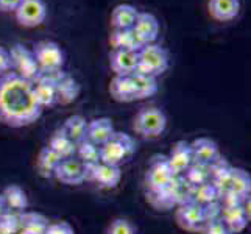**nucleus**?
I'll return each instance as SVG.
<instances>
[{
  "label": "nucleus",
  "mask_w": 251,
  "mask_h": 234,
  "mask_svg": "<svg viewBox=\"0 0 251 234\" xmlns=\"http://www.w3.org/2000/svg\"><path fill=\"white\" fill-rule=\"evenodd\" d=\"M203 208V215H204V220L206 222H212V220H219L220 215H222V203L217 202H212V203H207Z\"/></svg>",
  "instance_id": "4c0bfd02"
},
{
  "label": "nucleus",
  "mask_w": 251,
  "mask_h": 234,
  "mask_svg": "<svg viewBox=\"0 0 251 234\" xmlns=\"http://www.w3.org/2000/svg\"><path fill=\"white\" fill-rule=\"evenodd\" d=\"M129 77H131V83H133L136 100H144V99L153 97V95L156 94L158 89H159V84H158L156 78H154V77L139 74V72H134L133 75H129Z\"/></svg>",
  "instance_id": "393cba45"
},
{
  "label": "nucleus",
  "mask_w": 251,
  "mask_h": 234,
  "mask_svg": "<svg viewBox=\"0 0 251 234\" xmlns=\"http://www.w3.org/2000/svg\"><path fill=\"white\" fill-rule=\"evenodd\" d=\"M109 44L112 50H136L137 52L142 47L131 28H112L109 34Z\"/></svg>",
  "instance_id": "b1692460"
},
{
  "label": "nucleus",
  "mask_w": 251,
  "mask_h": 234,
  "mask_svg": "<svg viewBox=\"0 0 251 234\" xmlns=\"http://www.w3.org/2000/svg\"><path fill=\"white\" fill-rule=\"evenodd\" d=\"M190 149H192L194 162L203 164V166H209L220 156L219 145L211 137H197L190 142Z\"/></svg>",
  "instance_id": "a211bd4d"
},
{
  "label": "nucleus",
  "mask_w": 251,
  "mask_h": 234,
  "mask_svg": "<svg viewBox=\"0 0 251 234\" xmlns=\"http://www.w3.org/2000/svg\"><path fill=\"white\" fill-rule=\"evenodd\" d=\"M46 234H75L72 225L69 222H53V223H49L47 231Z\"/></svg>",
  "instance_id": "58836bf2"
},
{
  "label": "nucleus",
  "mask_w": 251,
  "mask_h": 234,
  "mask_svg": "<svg viewBox=\"0 0 251 234\" xmlns=\"http://www.w3.org/2000/svg\"><path fill=\"white\" fill-rule=\"evenodd\" d=\"M175 222L178 227L187 233H200L206 223L203 208L195 202H184L175 209Z\"/></svg>",
  "instance_id": "9d476101"
},
{
  "label": "nucleus",
  "mask_w": 251,
  "mask_h": 234,
  "mask_svg": "<svg viewBox=\"0 0 251 234\" xmlns=\"http://www.w3.org/2000/svg\"><path fill=\"white\" fill-rule=\"evenodd\" d=\"M220 220L225 223V227H226L232 234L242 233L247 228V225L250 222V203L247 206L245 200H244V202H242V205L226 206V208L222 206Z\"/></svg>",
  "instance_id": "4468645a"
},
{
  "label": "nucleus",
  "mask_w": 251,
  "mask_h": 234,
  "mask_svg": "<svg viewBox=\"0 0 251 234\" xmlns=\"http://www.w3.org/2000/svg\"><path fill=\"white\" fill-rule=\"evenodd\" d=\"M76 158L83 164H97L100 162V147L97 144L91 142L89 139H84L76 144Z\"/></svg>",
  "instance_id": "2f4dec72"
},
{
  "label": "nucleus",
  "mask_w": 251,
  "mask_h": 234,
  "mask_svg": "<svg viewBox=\"0 0 251 234\" xmlns=\"http://www.w3.org/2000/svg\"><path fill=\"white\" fill-rule=\"evenodd\" d=\"M47 147H50V149L63 159L72 158V156H75V152H76V144L69 139L63 130H58V131L51 134Z\"/></svg>",
  "instance_id": "c756f323"
},
{
  "label": "nucleus",
  "mask_w": 251,
  "mask_h": 234,
  "mask_svg": "<svg viewBox=\"0 0 251 234\" xmlns=\"http://www.w3.org/2000/svg\"><path fill=\"white\" fill-rule=\"evenodd\" d=\"M33 94L36 97L39 106L50 108L56 105V88H55V72L53 74H39L36 80L31 81Z\"/></svg>",
  "instance_id": "ddd939ff"
},
{
  "label": "nucleus",
  "mask_w": 251,
  "mask_h": 234,
  "mask_svg": "<svg viewBox=\"0 0 251 234\" xmlns=\"http://www.w3.org/2000/svg\"><path fill=\"white\" fill-rule=\"evenodd\" d=\"M198 234H232V233L225 227V223L219 219V220L206 222Z\"/></svg>",
  "instance_id": "e433bc0d"
},
{
  "label": "nucleus",
  "mask_w": 251,
  "mask_h": 234,
  "mask_svg": "<svg viewBox=\"0 0 251 234\" xmlns=\"http://www.w3.org/2000/svg\"><path fill=\"white\" fill-rule=\"evenodd\" d=\"M251 190V177L244 169H231L229 173V190L228 192L236 194L240 198H245L250 195Z\"/></svg>",
  "instance_id": "cd10ccee"
},
{
  "label": "nucleus",
  "mask_w": 251,
  "mask_h": 234,
  "mask_svg": "<svg viewBox=\"0 0 251 234\" xmlns=\"http://www.w3.org/2000/svg\"><path fill=\"white\" fill-rule=\"evenodd\" d=\"M16 22L24 28H36L44 24L47 6L44 0H22L14 11Z\"/></svg>",
  "instance_id": "6e6552de"
},
{
  "label": "nucleus",
  "mask_w": 251,
  "mask_h": 234,
  "mask_svg": "<svg viewBox=\"0 0 251 234\" xmlns=\"http://www.w3.org/2000/svg\"><path fill=\"white\" fill-rule=\"evenodd\" d=\"M167 128V116L159 108L149 106L137 111L133 119V130L142 139H156Z\"/></svg>",
  "instance_id": "7ed1b4c3"
},
{
  "label": "nucleus",
  "mask_w": 251,
  "mask_h": 234,
  "mask_svg": "<svg viewBox=\"0 0 251 234\" xmlns=\"http://www.w3.org/2000/svg\"><path fill=\"white\" fill-rule=\"evenodd\" d=\"M136 141L126 133L114 131L109 139L100 145V162L117 166L126 162L136 153Z\"/></svg>",
  "instance_id": "f03ea898"
},
{
  "label": "nucleus",
  "mask_w": 251,
  "mask_h": 234,
  "mask_svg": "<svg viewBox=\"0 0 251 234\" xmlns=\"http://www.w3.org/2000/svg\"><path fill=\"white\" fill-rule=\"evenodd\" d=\"M55 88H56V103L59 105H71L81 92L80 83L72 75L63 71L55 72Z\"/></svg>",
  "instance_id": "2eb2a0df"
},
{
  "label": "nucleus",
  "mask_w": 251,
  "mask_h": 234,
  "mask_svg": "<svg viewBox=\"0 0 251 234\" xmlns=\"http://www.w3.org/2000/svg\"><path fill=\"white\" fill-rule=\"evenodd\" d=\"M53 177L61 181L63 184L67 186H78L86 181V166L78 159L72 156V158L61 159L55 169Z\"/></svg>",
  "instance_id": "9b49d317"
},
{
  "label": "nucleus",
  "mask_w": 251,
  "mask_h": 234,
  "mask_svg": "<svg viewBox=\"0 0 251 234\" xmlns=\"http://www.w3.org/2000/svg\"><path fill=\"white\" fill-rule=\"evenodd\" d=\"M19 231V214L6 211L3 215H0V234H17Z\"/></svg>",
  "instance_id": "f704fd0d"
},
{
  "label": "nucleus",
  "mask_w": 251,
  "mask_h": 234,
  "mask_svg": "<svg viewBox=\"0 0 251 234\" xmlns=\"http://www.w3.org/2000/svg\"><path fill=\"white\" fill-rule=\"evenodd\" d=\"M207 11L214 21L217 22H229L236 19L240 11L239 0H209L207 2Z\"/></svg>",
  "instance_id": "6ab92c4d"
},
{
  "label": "nucleus",
  "mask_w": 251,
  "mask_h": 234,
  "mask_svg": "<svg viewBox=\"0 0 251 234\" xmlns=\"http://www.w3.org/2000/svg\"><path fill=\"white\" fill-rule=\"evenodd\" d=\"M22 0H0V11L2 13H14Z\"/></svg>",
  "instance_id": "a19ab883"
},
{
  "label": "nucleus",
  "mask_w": 251,
  "mask_h": 234,
  "mask_svg": "<svg viewBox=\"0 0 251 234\" xmlns=\"http://www.w3.org/2000/svg\"><path fill=\"white\" fill-rule=\"evenodd\" d=\"M167 161H169V166L172 167L175 175H183V173L192 166V162H194L190 142L178 141V142L173 144L172 150L167 156Z\"/></svg>",
  "instance_id": "dca6fc26"
},
{
  "label": "nucleus",
  "mask_w": 251,
  "mask_h": 234,
  "mask_svg": "<svg viewBox=\"0 0 251 234\" xmlns=\"http://www.w3.org/2000/svg\"><path fill=\"white\" fill-rule=\"evenodd\" d=\"M11 69V59H10V52L5 47L0 46V77L10 72Z\"/></svg>",
  "instance_id": "ea45409f"
},
{
  "label": "nucleus",
  "mask_w": 251,
  "mask_h": 234,
  "mask_svg": "<svg viewBox=\"0 0 251 234\" xmlns=\"http://www.w3.org/2000/svg\"><path fill=\"white\" fill-rule=\"evenodd\" d=\"M86 181H92L100 189H114L122 180V170L117 166H109L105 162L84 164Z\"/></svg>",
  "instance_id": "1a4fd4ad"
},
{
  "label": "nucleus",
  "mask_w": 251,
  "mask_h": 234,
  "mask_svg": "<svg viewBox=\"0 0 251 234\" xmlns=\"http://www.w3.org/2000/svg\"><path fill=\"white\" fill-rule=\"evenodd\" d=\"M17 234H28V233H25V231H19V233H17Z\"/></svg>",
  "instance_id": "37998d69"
},
{
  "label": "nucleus",
  "mask_w": 251,
  "mask_h": 234,
  "mask_svg": "<svg viewBox=\"0 0 251 234\" xmlns=\"http://www.w3.org/2000/svg\"><path fill=\"white\" fill-rule=\"evenodd\" d=\"M19 223H21V231H25L28 234H46L50 222L41 212L24 211L19 214Z\"/></svg>",
  "instance_id": "a878e982"
},
{
  "label": "nucleus",
  "mask_w": 251,
  "mask_h": 234,
  "mask_svg": "<svg viewBox=\"0 0 251 234\" xmlns=\"http://www.w3.org/2000/svg\"><path fill=\"white\" fill-rule=\"evenodd\" d=\"M109 94L112 100L119 103H131L136 102V95L133 89L131 77H119L114 75V78L109 83Z\"/></svg>",
  "instance_id": "412c9836"
},
{
  "label": "nucleus",
  "mask_w": 251,
  "mask_h": 234,
  "mask_svg": "<svg viewBox=\"0 0 251 234\" xmlns=\"http://www.w3.org/2000/svg\"><path fill=\"white\" fill-rule=\"evenodd\" d=\"M219 200V192L215 186L211 181H206L203 184H198L192 187V197H190V202H195L197 205L204 206L207 203L217 202Z\"/></svg>",
  "instance_id": "7c9ffc66"
},
{
  "label": "nucleus",
  "mask_w": 251,
  "mask_h": 234,
  "mask_svg": "<svg viewBox=\"0 0 251 234\" xmlns=\"http://www.w3.org/2000/svg\"><path fill=\"white\" fill-rule=\"evenodd\" d=\"M8 209H6V205H5V200H3V197H2V194H0V215H3L5 212H6Z\"/></svg>",
  "instance_id": "79ce46f5"
},
{
  "label": "nucleus",
  "mask_w": 251,
  "mask_h": 234,
  "mask_svg": "<svg viewBox=\"0 0 251 234\" xmlns=\"http://www.w3.org/2000/svg\"><path fill=\"white\" fill-rule=\"evenodd\" d=\"M131 30L134 31L136 38L142 47L149 44H154V41L159 36V22L151 13L139 11Z\"/></svg>",
  "instance_id": "f8f14e48"
},
{
  "label": "nucleus",
  "mask_w": 251,
  "mask_h": 234,
  "mask_svg": "<svg viewBox=\"0 0 251 234\" xmlns=\"http://www.w3.org/2000/svg\"><path fill=\"white\" fill-rule=\"evenodd\" d=\"M106 234H136V228L126 219H114L108 225Z\"/></svg>",
  "instance_id": "c9c22d12"
},
{
  "label": "nucleus",
  "mask_w": 251,
  "mask_h": 234,
  "mask_svg": "<svg viewBox=\"0 0 251 234\" xmlns=\"http://www.w3.org/2000/svg\"><path fill=\"white\" fill-rule=\"evenodd\" d=\"M8 52H10L11 69H14V74L30 83L33 80H36L41 72L36 63V58L33 55V50L22 44H16Z\"/></svg>",
  "instance_id": "0eeeda50"
},
{
  "label": "nucleus",
  "mask_w": 251,
  "mask_h": 234,
  "mask_svg": "<svg viewBox=\"0 0 251 234\" xmlns=\"http://www.w3.org/2000/svg\"><path fill=\"white\" fill-rule=\"evenodd\" d=\"M147 200L149 203L158 211H169L175 206V198L172 197L169 192V189H162V190H153V192H147Z\"/></svg>",
  "instance_id": "473e14b6"
},
{
  "label": "nucleus",
  "mask_w": 251,
  "mask_h": 234,
  "mask_svg": "<svg viewBox=\"0 0 251 234\" xmlns=\"http://www.w3.org/2000/svg\"><path fill=\"white\" fill-rule=\"evenodd\" d=\"M42 111L30 81L14 72L0 77V124L10 128L28 127L41 117Z\"/></svg>",
  "instance_id": "f257e3e1"
},
{
  "label": "nucleus",
  "mask_w": 251,
  "mask_h": 234,
  "mask_svg": "<svg viewBox=\"0 0 251 234\" xmlns=\"http://www.w3.org/2000/svg\"><path fill=\"white\" fill-rule=\"evenodd\" d=\"M109 67L119 77H129L137 69L136 50H112L109 55Z\"/></svg>",
  "instance_id": "f3484780"
},
{
  "label": "nucleus",
  "mask_w": 251,
  "mask_h": 234,
  "mask_svg": "<svg viewBox=\"0 0 251 234\" xmlns=\"http://www.w3.org/2000/svg\"><path fill=\"white\" fill-rule=\"evenodd\" d=\"M114 125L109 117H97L88 122V131H86V139L97 144L99 147L105 144L109 137L114 134Z\"/></svg>",
  "instance_id": "aec40b11"
},
{
  "label": "nucleus",
  "mask_w": 251,
  "mask_h": 234,
  "mask_svg": "<svg viewBox=\"0 0 251 234\" xmlns=\"http://www.w3.org/2000/svg\"><path fill=\"white\" fill-rule=\"evenodd\" d=\"M139 10L131 3H120L111 13L112 28H133Z\"/></svg>",
  "instance_id": "5701e85b"
},
{
  "label": "nucleus",
  "mask_w": 251,
  "mask_h": 234,
  "mask_svg": "<svg viewBox=\"0 0 251 234\" xmlns=\"http://www.w3.org/2000/svg\"><path fill=\"white\" fill-rule=\"evenodd\" d=\"M183 178L190 186L195 187L198 184H203L206 181H209V170H207V166L192 162V166L183 173Z\"/></svg>",
  "instance_id": "72a5a7b5"
},
{
  "label": "nucleus",
  "mask_w": 251,
  "mask_h": 234,
  "mask_svg": "<svg viewBox=\"0 0 251 234\" xmlns=\"http://www.w3.org/2000/svg\"><path fill=\"white\" fill-rule=\"evenodd\" d=\"M61 130L66 133V136L72 142L78 144V142L86 139V131H88V120H86L80 114L71 116V117L66 119V122L61 127Z\"/></svg>",
  "instance_id": "bb28decb"
},
{
  "label": "nucleus",
  "mask_w": 251,
  "mask_h": 234,
  "mask_svg": "<svg viewBox=\"0 0 251 234\" xmlns=\"http://www.w3.org/2000/svg\"><path fill=\"white\" fill-rule=\"evenodd\" d=\"M61 159L63 158H59L50 147H42L38 155V162H36L38 173L44 178H51L55 173V169L58 167V164L61 162Z\"/></svg>",
  "instance_id": "c85d7f7f"
},
{
  "label": "nucleus",
  "mask_w": 251,
  "mask_h": 234,
  "mask_svg": "<svg viewBox=\"0 0 251 234\" xmlns=\"http://www.w3.org/2000/svg\"><path fill=\"white\" fill-rule=\"evenodd\" d=\"M33 55L36 58V63L41 74H53L63 71L66 63L64 50L56 44L55 41H39L33 47Z\"/></svg>",
  "instance_id": "39448f33"
},
{
  "label": "nucleus",
  "mask_w": 251,
  "mask_h": 234,
  "mask_svg": "<svg viewBox=\"0 0 251 234\" xmlns=\"http://www.w3.org/2000/svg\"><path fill=\"white\" fill-rule=\"evenodd\" d=\"M169 66H170L169 52L164 47L158 44H149L137 50L136 72L158 78L164 72H167Z\"/></svg>",
  "instance_id": "20e7f679"
},
{
  "label": "nucleus",
  "mask_w": 251,
  "mask_h": 234,
  "mask_svg": "<svg viewBox=\"0 0 251 234\" xmlns=\"http://www.w3.org/2000/svg\"><path fill=\"white\" fill-rule=\"evenodd\" d=\"M2 197L5 200L6 209L10 212L21 214L24 211H27L28 208V197L25 194V190L17 186V184H10L3 189Z\"/></svg>",
  "instance_id": "4be33fe9"
},
{
  "label": "nucleus",
  "mask_w": 251,
  "mask_h": 234,
  "mask_svg": "<svg viewBox=\"0 0 251 234\" xmlns=\"http://www.w3.org/2000/svg\"><path fill=\"white\" fill-rule=\"evenodd\" d=\"M176 175L173 173L172 167L169 166L167 156L156 155L149 164V169L145 172V187L147 192H153V190H162L166 189L170 181Z\"/></svg>",
  "instance_id": "423d86ee"
}]
</instances>
